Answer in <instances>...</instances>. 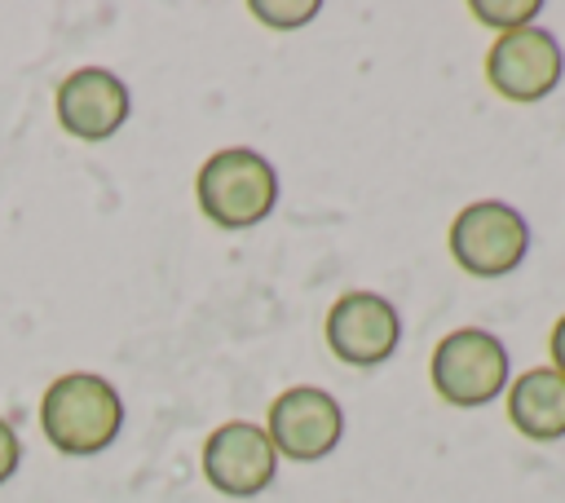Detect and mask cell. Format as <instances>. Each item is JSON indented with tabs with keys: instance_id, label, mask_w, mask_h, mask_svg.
<instances>
[{
	"instance_id": "cell-8",
	"label": "cell",
	"mask_w": 565,
	"mask_h": 503,
	"mask_svg": "<svg viewBox=\"0 0 565 503\" xmlns=\"http://www.w3.org/2000/svg\"><path fill=\"white\" fill-rule=\"evenodd\" d=\"M203 481L225 499H256L278 472V450L256 419H225L203 441Z\"/></svg>"
},
{
	"instance_id": "cell-7",
	"label": "cell",
	"mask_w": 565,
	"mask_h": 503,
	"mask_svg": "<svg viewBox=\"0 0 565 503\" xmlns=\"http://www.w3.org/2000/svg\"><path fill=\"white\" fill-rule=\"evenodd\" d=\"M322 340L344 366H384L402 344V313L380 291H344L322 318Z\"/></svg>"
},
{
	"instance_id": "cell-4",
	"label": "cell",
	"mask_w": 565,
	"mask_h": 503,
	"mask_svg": "<svg viewBox=\"0 0 565 503\" xmlns=\"http://www.w3.org/2000/svg\"><path fill=\"white\" fill-rule=\"evenodd\" d=\"M450 260L472 278H503L512 274L530 252V225L525 216L503 199H477L455 212L446 234Z\"/></svg>"
},
{
	"instance_id": "cell-1",
	"label": "cell",
	"mask_w": 565,
	"mask_h": 503,
	"mask_svg": "<svg viewBox=\"0 0 565 503\" xmlns=\"http://www.w3.org/2000/svg\"><path fill=\"white\" fill-rule=\"evenodd\" d=\"M40 432L57 454H102L124 432V393L97 371H66L40 397Z\"/></svg>"
},
{
	"instance_id": "cell-11",
	"label": "cell",
	"mask_w": 565,
	"mask_h": 503,
	"mask_svg": "<svg viewBox=\"0 0 565 503\" xmlns=\"http://www.w3.org/2000/svg\"><path fill=\"white\" fill-rule=\"evenodd\" d=\"M322 0H252L247 13L269 31H300L318 18Z\"/></svg>"
},
{
	"instance_id": "cell-13",
	"label": "cell",
	"mask_w": 565,
	"mask_h": 503,
	"mask_svg": "<svg viewBox=\"0 0 565 503\" xmlns=\"http://www.w3.org/2000/svg\"><path fill=\"white\" fill-rule=\"evenodd\" d=\"M18 468H22V437H18V428L0 415V485H4Z\"/></svg>"
},
{
	"instance_id": "cell-6",
	"label": "cell",
	"mask_w": 565,
	"mask_h": 503,
	"mask_svg": "<svg viewBox=\"0 0 565 503\" xmlns=\"http://www.w3.org/2000/svg\"><path fill=\"white\" fill-rule=\"evenodd\" d=\"M265 432H269L278 459L318 463L344 437V406L335 402V393H327L318 384H291L269 402Z\"/></svg>"
},
{
	"instance_id": "cell-2",
	"label": "cell",
	"mask_w": 565,
	"mask_h": 503,
	"mask_svg": "<svg viewBox=\"0 0 565 503\" xmlns=\"http://www.w3.org/2000/svg\"><path fill=\"white\" fill-rule=\"evenodd\" d=\"M194 203L216 229H256L278 207V172L252 146H221L194 172Z\"/></svg>"
},
{
	"instance_id": "cell-5",
	"label": "cell",
	"mask_w": 565,
	"mask_h": 503,
	"mask_svg": "<svg viewBox=\"0 0 565 503\" xmlns=\"http://www.w3.org/2000/svg\"><path fill=\"white\" fill-rule=\"evenodd\" d=\"M565 75V53L561 40L547 26H516L494 35V44L486 49V84L516 106L543 101L547 93H556Z\"/></svg>"
},
{
	"instance_id": "cell-12",
	"label": "cell",
	"mask_w": 565,
	"mask_h": 503,
	"mask_svg": "<svg viewBox=\"0 0 565 503\" xmlns=\"http://www.w3.org/2000/svg\"><path fill=\"white\" fill-rule=\"evenodd\" d=\"M468 13L503 35V31H516V26H534L539 13H543V4L539 0H472Z\"/></svg>"
},
{
	"instance_id": "cell-3",
	"label": "cell",
	"mask_w": 565,
	"mask_h": 503,
	"mask_svg": "<svg viewBox=\"0 0 565 503\" xmlns=\"http://www.w3.org/2000/svg\"><path fill=\"white\" fill-rule=\"evenodd\" d=\"M428 379H433V393L455 410L490 406L512 384L508 344L486 327H455L433 344Z\"/></svg>"
},
{
	"instance_id": "cell-14",
	"label": "cell",
	"mask_w": 565,
	"mask_h": 503,
	"mask_svg": "<svg viewBox=\"0 0 565 503\" xmlns=\"http://www.w3.org/2000/svg\"><path fill=\"white\" fill-rule=\"evenodd\" d=\"M547 366H556L565 375V313L552 322V335H547Z\"/></svg>"
},
{
	"instance_id": "cell-9",
	"label": "cell",
	"mask_w": 565,
	"mask_h": 503,
	"mask_svg": "<svg viewBox=\"0 0 565 503\" xmlns=\"http://www.w3.org/2000/svg\"><path fill=\"white\" fill-rule=\"evenodd\" d=\"M53 110L66 137L75 141H106L115 137L128 115H132V93L128 84L110 71V66H79L71 71L57 93H53Z\"/></svg>"
},
{
	"instance_id": "cell-10",
	"label": "cell",
	"mask_w": 565,
	"mask_h": 503,
	"mask_svg": "<svg viewBox=\"0 0 565 503\" xmlns=\"http://www.w3.org/2000/svg\"><path fill=\"white\" fill-rule=\"evenodd\" d=\"M503 406H508V424L525 441L552 446L565 437V375L556 366H530L512 375Z\"/></svg>"
}]
</instances>
